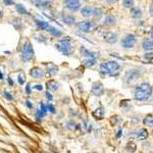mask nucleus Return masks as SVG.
Returning <instances> with one entry per match:
<instances>
[{
    "mask_svg": "<svg viewBox=\"0 0 153 153\" xmlns=\"http://www.w3.org/2000/svg\"><path fill=\"white\" fill-rule=\"evenodd\" d=\"M153 94V87L149 83H141L135 88L134 99L139 102L149 100Z\"/></svg>",
    "mask_w": 153,
    "mask_h": 153,
    "instance_id": "nucleus-1",
    "label": "nucleus"
},
{
    "mask_svg": "<svg viewBox=\"0 0 153 153\" xmlns=\"http://www.w3.org/2000/svg\"><path fill=\"white\" fill-rule=\"evenodd\" d=\"M120 68V65L117 61L109 60L106 62H101L99 65L100 73L103 76H114L118 73V70Z\"/></svg>",
    "mask_w": 153,
    "mask_h": 153,
    "instance_id": "nucleus-2",
    "label": "nucleus"
},
{
    "mask_svg": "<svg viewBox=\"0 0 153 153\" xmlns=\"http://www.w3.org/2000/svg\"><path fill=\"white\" fill-rule=\"evenodd\" d=\"M19 56L23 62H29V61L33 60L35 57V52H34L33 45L30 41L27 40L23 44L21 48V52H19Z\"/></svg>",
    "mask_w": 153,
    "mask_h": 153,
    "instance_id": "nucleus-3",
    "label": "nucleus"
},
{
    "mask_svg": "<svg viewBox=\"0 0 153 153\" xmlns=\"http://www.w3.org/2000/svg\"><path fill=\"white\" fill-rule=\"evenodd\" d=\"M54 46L59 52L66 56H70V54L71 53V49H73V44H71V41L68 37L65 39H60Z\"/></svg>",
    "mask_w": 153,
    "mask_h": 153,
    "instance_id": "nucleus-4",
    "label": "nucleus"
},
{
    "mask_svg": "<svg viewBox=\"0 0 153 153\" xmlns=\"http://www.w3.org/2000/svg\"><path fill=\"white\" fill-rule=\"evenodd\" d=\"M136 43H137V38L134 34H127L120 41V44L125 49L133 48L136 45Z\"/></svg>",
    "mask_w": 153,
    "mask_h": 153,
    "instance_id": "nucleus-5",
    "label": "nucleus"
},
{
    "mask_svg": "<svg viewBox=\"0 0 153 153\" xmlns=\"http://www.w3.org/2000/svg\"><path fill=\"white\" fill-rule=\"evenodd\" d=\"M63 5L68 10L76 12L81 8V1L80 0H65Z\"/></svg>",
    "mask_w": 153,
    "mask_h": 153,
    "instance_id": "nucleus-6",
    "label": "nucleus"
},
{
    "mask_svg": "<svg viewBox=\"0 0 153 153\" xmlns=\"http://www.w3.org/2000/svg\"><path fill=\"white\" fill-rule=\"evenodd\" d=\"M91 94L96 96V97H100L104 94V87L100 82H94L91 87Z\"/></svg>",
    "mask_w": 153,
    "mask_h": 153,
    "instance_id": "nucleus-7",
    "label": "nucleus"
},
{
    "mask_svg": "<svg viewBox=\"0 0 153 153\" xmlns=\"http://www.w3.org/2000/svg\"><path fill=\"white\" fill-rule=\"evenodd\" d=\"M31 3L39 9H48L52 4L51 0H31Z\"/></svg>",
    "mask_w": 153,
    "mask_h": 153,
    "instance_id": "nucleus-8",
    "label": "nucleus"
},
{
    "mask_svg": "<svg viewBox=\"0 0 153 153\" xmlns=\"http://www.w3.org/2000/svg\"><path fill=\"white\" fill-rule=\"evenodd\" d=\"M30 76L36 80H41L45 76V71L42 70L40 66H34L30 70Z\"/></svg>",
    "mask_w": 153,
    "mask_h": 153,
    "instance_id": "nucleus-9",
    "label": "nucleus"
},
{
    "mask_svg": "<svg viewBox=\"0 0 153 153\" xmlns=\"http://www.w3.org/2000/svg\"><path fill=\"white\" fill-rule=\"evenodd\" d=\"M93 23L90 21H82L80 22V23H78V29L80 30L81 32H83V33H89V32L91 31V30L93 29Z\"/></svg>",
    "mask_w": 153,
    "mask_h": 153,
    "instance_id": "nucleus-10",
    "label": "nucleus"
},
{
    "mask_svg": "<svg viewBox=\"0 0 153 153\" xmlns=\"http://www.w3.org/2000/svg\"><path fill=\"white\" fill-rule=\"evenodd\" d=\"M149 137V132H148L147 129H145V128H140L139 130L136 132V139L138 140V141H145V140H147V138Z\"/></svg>",
    "mask_w": 153,
    "mask_h": 153,
    "instance_id": "nucleus-11",
    "label": "nucleus"
},
{
    "mask_svg": "<svg viewBox=\"0 0 153 153\" xmlns=\"http://www.w3.org/2000/svg\"><path fill=\"white\" fill-rule=\"evenodd\" d=\"M117 39H118V36L115 32H112V31H109L105 34L104 36V40L105 42H107L108 44H114L117 42Z\"/></svg>",
    "mask_w": 153,
    "mask_h": 153,
    "instance_id": "nucleus-12",
    "label": "nucleus"
},
{
    "mask_svg": "<svg viewBox=\"0 0 153 153\" xmlns=\"http://www.w3.org/2000/svg\"><path fill=\"white\" fill-rule=\"evenodd\" d=\"M80 52H81V55L84 56V57H88V58H96L98 55L97 52H94V51H91L87 49L84 46H81L80 48Z\"/></svg>",
    "mask_w": 153,
    "mask_h": 153,
    "instance_id": "nucleus-13",
    "label": "nucleus"
},
{
    "mask_svg": "<svg viewBox=\"0 0 153 153\" xmlns=\"http://www.w3.org/2000/svg\"><path fill=\"white\" fill-rule=\"evenodd\" d=\"M45 87L49 92H56L59 89V83L55 80H49L48 82H46Z\"/></svg>",
    "mask_w": 153,
    "mask_h": 153,
    "instance_id": "nucleus-14",
    "label": "nucleus"
},
{
    "mask_svg": "<svg viewBox=\"0 0 153 153\" xmlns=\"http://www.w3.org/2000/svg\"><path fill=\"white\" fill-rule=\"evenodd\" d=\"M46 73L49 76H54L58 74V66L52 62H49V65H46Z\"/></svg>",
    "mask_w": 153,
    "mask_h": 153,
    "instance_id": "nucleus-15",
    "label": "nucleus"
},
{
    "mask_svg": "<svg viewBox=\"0 0 153 153\" xmlns=\"http://www.w3.org/2000/svg\"><path fill=\"white\" fill-rule=\"evenodd\" d=\"M47 32L49 33V35H51L54 38H60V37L63 36V32L61 30H59L55 27H52V26H49V28L47 29Z\"/></svg>",
    "mask_w": 153,
    "mask_h": 153,
    "instance_id": "nucleus-16",
    "label": "nucleus"
},
{
    "mask_svg": "<svg viewBox=\"0 0 153 153\" xmlns=\"http://www.w3.org/2000/svg\"><path fill=\"white\" fill-rule=\"evenodd\" d=\"M61 21H62V23L65 24L66 26H73V25L76 24V18L73 14H68V13L62 14Z\"/></svg>",
    "mask_w": 153,
    "mask_h": 153,
    "instance_id": "nucleus-17",
    "label": "nucleus"
},
{
    "mask_svg": "<svg viewBox=\"0 0 153 153\" xmlns=\"http://www.w3.org/2000/svg\"><path fill=\"white\" fill-rule=\"evenodd\" d=\"M140 76V74L138 73L137 71H128L127 74H126V80H127V83H132L134 82L136 79Z\"/></svg>",
    "mask_w": 153,
    "mask_h": 153,
    "instance_id": "nucleus-18",
    "label": "nucleus"
},
{
    "mask_svg": "<svg viewBox=\"0 0 153 153\" xmlns=\"http://www.w3.org/2000/svg\"><path fill=\"white\" fill-rule=\"evenodd\" d=\"M35 25L39 31H47V29L49 28V26H50L47 22L42 21V19H35Z\"/></svg>",
    "mask_w": 153,
    "mask_h": 153,
    "instance_id": "nucleus-19",
    "label": "nucleus"
},
{
    "mask_svg": "<svg viewBox=\"0 0 153 153\" xmlns=\"http://www.w3.org/2000/svg\"><path fill=\"white\" fill-rule=\"evenodd\" d=\"M103 24L107 27H112L117 24V19H115V16L113 14H107L104 18V23Z\"/></svg>",
    "mask_w": 153,
    "mask_h": 153,
    "instance_id": "nucleus-20",
    "label": "nucleus"
},
{
    "mask_svg": "<svg viewBox=\"0 0 153 153\" xmlns=\"http://www.w3.org/2000/svg\"><path fill=\"white\" fill-rule=\"evenodd\" d=\"M93 7L91 5H87L84 6L82 9H81V14L84 16V18H90L91 16L93 14Z\"/></svg>",
    "mask_w": 153,
    "mask_h": 153,
    "instance_id": "nucleus-21",
    "label": "nucleus"
},
{
    "mask_svg": "<svg viewBox=\"0 0 153 153\" xmlns=\"http://www.w3.org/2000/svg\"><path fill=\"white\" fill-rule=\"evenodd\" d=\"M143 125L147 128H153V114L149 113L145 115V117L143 118Z\"/></svg>",
    "mask_w": 153,
    "mask_h": 153,
    "instance_id": "nucleus-22",
    "label": "nucleus"
},
{
    "mask_svg": "<svg viewBox=\"0 0 153 153\" xmlns=\"http://www.w3.org/2000/svg\"><path fill=\"white\" fill-rule=\"evenodd\" d=\"M142 47L145 51H152L153 50V41L150 39H146V40L143 41Z\"/></svg>",
    "mask_w": 153,
    "mask_h": 153,
    "instance_id": "nucleus-23",
    "label": "nucleus"
},
{
    "mask_svg": "<svg viewBox=\"0 0 153 153\" xmlns=\"http://www.w3.org/2000/svg\"><path fill=\"white\" fill-rule=\"evenodd\" d=\"M93 117H94L95 118H97V120H101V118H103L104 117V108H103L102 106H100L99 108H97V109L93 112Z\"/></svg>",
    "mask_w": 153,
    "mask_h": 153,
    "instance_id": "nucleus-24",
    "label": "nucleus"
},
{
    "mask_svg": "<svg viewBox=\"0 0 153 153\" xmlns=\"http://www.w3.org/2000/svg\"><path fill=\"white\" fill-rule=\"evenodd\" d=\"M16 10L18 11V13L19 14H28L29 13V11H28V9L26 8V6L24 5V4H22V3H16Z\"/></svg>",
    "mask_w": 153,
    "mask_h": 153,
    "instance_id": "nucleus-25",
    "label": "nucleus"
},
{
    "mask_svg": "<svg viewBox=\"0 0 153 153\" xmlns=\"http://www.w3.org/2000/svg\"><path fill=\"white\" fill-rule=\"evenodd\" d=\"M93 18L95 19H100L103 16V9L101 7H96L93 9Z\"/></svg>",
    "mask_w": 153,
    "mask_h": 153,
    "instance_id": "nucleus-26",
    "label": "nucleus"
},
{
    "mask_svg": "<svg viewBox=\"0 0 153 153\" xmlns=\"http://www.w3.org/2000/svg\"><path fill=\"white\" fill-rule=\"evenodd\" d=\"M83 65L87 68H93L95 65H96V59L95 58H87L85 60H83Z\"/></svg>",
    "mask_w": 153,
    "mask_h": 153,
    "instance_id": "nucleus-27",
    "label": "nucleus"
},
{
    "mask_svg": "<svg viewBox=\"0 0 153 153\" xmlns=\"http://www.w3.org/2000/svg\"><path fill=\"white\" fill-rule=\"evenodd\" d=\"M131 16L133 19H140L142 16V11L140 8H134L133 7L132 10H131Z\"/></svg>",
    "mask_w": 153,
    "mask_h": 153,
    "instance_id": "nucleus-28",
    "label": "nucleus"
},
{
    "mask_svg": "<svg viewBox=\"0 0 153 153\" xmlns=\"http://www.w3.org/2000/svg\"><path fill=\"white\" fill-rule=\"evenodd\" d=\"M126 150L130 153H134V152H136V150H137V145L132 141L128 142L127 145H126Z\"/></svg>",
    "mask_w": 153,
    "mask_h": 153,
    "instance_id": "nucleus-29",
    "label": "nucleus"
},
{
    "mask_svg": "<svg viewBox=\"0 0 153 153\" xmlns=\"http://www.w3.org/2000/svg\"><path fill=\"white\" fill-rule=\"evenodd\" d=\"M65 127H66V129H68V131L73 132V131H75V130H76V125L75 120H68V122L65 123Z\"/></svg>",
    "mask_w": 153,
    "mask_h": 153,
    "instance_id": "nucleus-30",
    "label": "nucleus"
},
{
    "mask_svg": "<svg viewBox=\"0 0 153 153\" xmlns=\"http://www.w3.org/2000/svg\"><path fill=\"white\" fill-rule=\"evenodd\" d=\"M109 120H110V124H111L112 127H115V126H117L118 123H120L122 118L118 117V115H112V117L109 118Z\"/></svg>",
    "mask_w": 153,
    "mask_h": 153,
    "instance_id": "nucleus-31",
    "label": "nucleus"
},
{
    "mask_svg": "<svg viewBox=\"0 0 153 153\" xmlns=\"http://www.w3.org/2000/svg\"><path fill=\"white\" fill-rule=\"evenodd\" d=\"M134 4V0H123V6L126 7V8H133Z\"/></svg>",
    "mask_w": 153,
    "mask_h": 153,
    "instance_id": "nucleus-32",
    "label": "nucleus"
},
{
    "mask_svg": "<svg viewBox=\"0 0 153 153\" xmlns=\"http://www.w3.org/2000/svg\"><path fill=\"white\" fill-rule=\"evenodd\" d=\"M47 110L52 114H55L56 113V109H55V106H54L52 103H48L47 104Z\"/></svg>",
    "mask_w": 153,
    "mask_h": 153,
    "instance_id": "nucleus-33",
    "label": "nucleus"
},
{
    "mask_svg": "<svg viewBox=\"0 0 153 153\" xmlns=\"http://www.w3.org/2000/svg\"><path fill=\"white\" fill-rule=\"evenodd\" d=\"M35 38H36V40L37 41H39V42H41V43H45L46 41H47V39H46V37H44L43 35H36L35 36Z\"/></svg>",
    "mask_w": 153,
    "mask_h": 153,
    "instance_id": "nucleus-34",
    "label": "nucleus"
},
{
    "mask_svg": "<svg viewBox=\"0 0 153 153\" xmlns=\"http://www.w3.org/2000/svg\"><path fill=\"white\" fill-rule=\"evenodd\" d=\"M79 113L76 112V109H73V108H71V109H68V115H70L71 117H78Z\"/></svg>",
    "mask_w": 153,
    "mask_h": 153,
    "instance_id": "nucleus-35",
    "label": "nucleus"
},
{
    "mask_svg": "<svg viewBox=\"0 0 153 153\" xmlns=\"http://www.w3.org/2000/svg\"><path fill=\"white\" fill-rule=\"evenodd\" d=\"M25 76H23V75H21V74H19V75L18 76V83L19 84V85L21 86H24L25 85Z\"/></svg>",
    "mask_w": 153,
    "mask_h": 153,
    "instance_id": "nucleus-36",
    "label": "nucleus"
},
{
    "mask_svg": "<svg viewBox=\"0 0 153 153\" xmlns=\"http://www.w3.org/2000/svg\"><path fill=\"white\" fill-rule=\"evenodd\" d=\"M45 97H46V99L48 100V103L53 100V96L51 94V92H49V91H46L45 92Z\"/></svg>",
    "mask_w": 153,
    "mask_h": 153,
    "instance_id": "nucleus-37",
    "label": "nucleus"
},
{
    "mask_svg": "<svg viewBox=\"0 0 153 153\" xmlns=\"http://www.w3.org/2000/svg\"><path fill=\"white\" fill-rule=\"evenodd\" d=\"M40 110L43 113H45V114H46L47 111H48V110H47V105H45L43 102H40Z\"/></svg>",
    "mask_w": 153,
    "mask_h": 153,
    "instance_id": "nucleus-38",
    "label": "nucleus"
},
{
    "mask_svg": "<svg viewBox=\"0 0 153 153\" xmlns=\"http://www.w3.org/2000/svg\"><path fill=\"white\" fill-rule=\"evenodd\" d=\"M2 2H3L5 6H11V5H13V4H14L13 0H2Z\"/></svg>",
    "mask_w": 153,
    "mask_h": 153,
    "instance_id": "nucleus-39",
    "label": "nucleus"
},
{
    "mask_svg": "<svg viewBox=\"0 0 153 153\" xmlns=\"http://www.w3.org/2000/svg\"><path fill=\"white\" fill-rule=\"evenodd\" d=\"M4 96H5V98L8 101H12V100H13V97H12V95L9 92H7V91H4Z\"/></svg>",
    "mask_w": 153,
    "mask_h": 153,
    "instance_id": "nucleus-40",
    "label": "nucleus"
},
{
    "mask_svg": "<svg viewBox=\"0 0 153 153\" xmlns=\"http://www.w3.org/2000/svg\"><path fill=\"white\" fill-rule=\"evenodd\" d=\"M32 89L36 91H42L43 90V86L40 85V84H37V85H34L33 87H32Z\"/></svg>",
    "mask_w": 153,
    "mask_h": 153,
    "instance_id": "nucleus-41",
    "label": "nucleus"
},
{
    "mask_svg": "<svg viewBox=\"0 0 153 153\" xmlns=\"http://www.w3.org/2000/svg\"><path fill=\"white\" fill-rule=\"evenodd\" d=\"M150 145H151V143H150V142H144V141H142V148H143V149H146V148H147V149H149V148H150Z\"/></svg>",
    "mask_w": 153,
    "mask_h": 153,
    "instance_id": "nucleus-42",
    "label": "nucleus"
},
{
    "mask_svg": "<svg viewBox=\"0 0 153 153\" xmlns=\"http://www.w3.org/2000/svg\"><path fill=\"white\" fill-rule=\"evenodd\" d=\"M31 92H32L31 84L28 83V84H27V85H26V93H27V94H28V95H30V94H31Z\"/></svg>",
    "mask_w": 153,
    "mask_h": 153,
    "instance_id": "nucleus-43",
    "label": "nucleus"
},
{
    "mask_svg": "<svg viewBox=\"0 0 153 153\" xmlns=\"http://www.w3.org/2000/svg\"><path fill=\"white\" fill-rule=\"evenodd\" d=\"M26 106H27V107H28V108H30V109H32V108L34 107L33 103H32L30 100H26Z\"/></svg>",
    "mask_w": 153,
    "mask_h": 153,
    "instance_id": "nucleus-44",
    "label": "nucleus"
},
{
    "mask_svg": "<svg viewBox=\"0 0 153 153\" xmlns=\"http://www.w3.org/2000/svg\"><path fill=\"white\" fill-rule=\"evenodd\" d=\"M7 83H8L10 86H13V81H12V79L10 78V76H8V78H7Z\"/></svg>",
    "mask_w": 153,
    "mask_h": 153,
    "instance_id": "nucleus-45",
    "label": "nucleus"
},
{
    "mask_svg": "<svg viewBox=\"0 0 153 153\" xmlns=\"http://www.w3.org/2000/svg\"><path fill=\"white\" fill-rule=\"evenodd\" d=\"M107 3H109V4H112V3H115V2L117 1V0H105Z\"/></svg>",
    "mask_w": 153,
    "mask_h": 153,
    "instance_id": "nucleus-46",
    "label": "nucleus"
},
{
    "mask_svg": "<svg viewBox=\"0 0 153 153\" xmlns=\"http://www.w3.org/2000/svg\"><path fill=\"white\" fill-rule=\"evenodd\" d=\"M149 13H150V16H153V4L151 6H150V9H149Z\"/></svg>",
    "mask_w": 153,
    "mask_h": 153,
    "instance_id": "nucleus-47",
    "label": "nucleus"
},
{
    "mask_svg": "<svg viewBox=\"0 0 153 153\" xmlns=\"http://www.w3.org/2000/svg\"><path fill=\"white\" fill-rule=\"evenodd\" d=\"M150 37H151V40L153 41V27L151 28V31H150Z\"/></svg>",
    "mask_w": 153,
    "mask_h": 153,
    "instance_id": "nucleus-48",
    "label": "nucleus"
},
{
    "mask_svg": "<svg viewBox=\"0 0 153 153\" xmlns=\"http://www.w3.org/2000/svg\"><path fill=\"white\" fill-rule=\"evenodd\" d=\"M3 78H4L3 74H2V71H0V81H1V80H3Z\"/></svg>",
    "mask_w": 153,
    "mask_h": 153,
    "instance_id": "nucleus-49",
    "label": "nucleus"
},
{
    "mask_svg": "<svg viewBox=\"0 0 153 153\" xmlns=\"http://www.w3.org/2000/svg\"><path fill=\"white\" fill-rule=\"evenodd\" d=\"M120 134H122V130L118 131V133H117V138H120Z\"/></svg>",
    "mask_w": 153,
    "mask_h": 153,
    "instance_id": "nucleus-50",
    "label": "nucleus"
},
{
    "mask_svg": "<svg viewBox=\"0 0 153 153\" xmlns=\"http://www.w3.org/2000/svg\"><path fill=\"white\" fill-rule=\"evenodd\" d=\"M1 18H2V10L0 9V19H1Z\"/></svg>",
    "mask_w": 153,
    "mask_h": 153,
    "instance_id": "nucleus-51",
    "label": "nucleus"
},
{
    "mask_svg": "<svg viewBox=\"0 0 153 153\" xmlns=\"http://www.w3.org/2000/svg\"><path fill=\"white\" fill-rule=\"evenodd\" d=\"M151 136L153 137V129H152V131H151Z\"/></svg>",
    "mask_w": 153,
    "mask_h": 153,
    "instance_id": "nucleus-52",
    "label": "nucleus"
},
{
    "mask_svg": "<svg viewBox=\"0 0 153 153\" xmlns=\"http://www.w3.org/2000/svg\"><path fill=\"white\" fill-rule=\"evenodd\" d=\"M151 153H153V152H151Z\"/></svg>",
    "mask_w": 153,
    "mask_h": 153,
    "instance_id": "nucleus-53",
    "label": "nucleus"
}]
</instances>
